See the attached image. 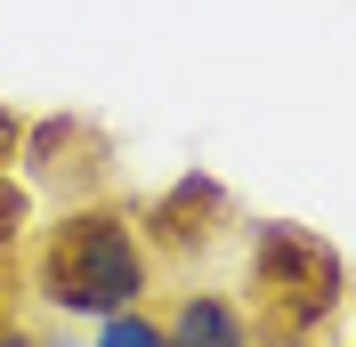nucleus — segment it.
<instances>
[{"mask_svg": "<svg viewBox=\"0 0 356 347\" xmlns=\"http://www.w3.org/2000/svg\"><path fill=\"white\" fill-rule=\"evenodd\" d=\"M251 291H259V307L275 315L284 339H308L348 299V266L324 235L291 226V218H259L251 226Z\"/></svg>", "mask_w": 356, "mask_h": 347, "instance_id": "obj_2", "label": "nucleus"}, {"mask_svg": "<svg viewBox=\"0 0 356 347\" xmlns=\"http://www.w3.org/2000/svg\"><path fill=\"white\" fill-rule=\"evenodd\" d=\"M162 323H170V347H259L251 307L227 291H178Z\"/></svg>", "mask_w": 356, "mask_h": 347, "instance_id": "obj_4", "label": "nucleus"}, {"mask_svg": "<svg viewBox=\"0 0 356 347\" xmlns=\"http://www.w3.org/2000/svg\"><path fill=\"white\" fill-rule=\"evenodd\" d=\"M33 291L65 323H97L113 307H138L154 291V242L113 202H73L33 251Z\"/></svg>", "mask_w": 356, "mask_h": 347, "instance_id": "obj_1", "label": "nucleus"}, {"mask_svg": "<svg viewBox=\"0 0 356 347\" xmlns=\"http://www.w3.org/2000/svg\"><path fill=\"white\" fill-rule=\"evenodd\" d=\"M49 347H89V339H65V331H49Z\"/></svg>", "mask_w": 356, "mask_h": 347, "instance_id": "obj_9", "label": "nucleus"}, {"mask_svg": "<svg viewBox=\"0 0 356 347\" xmlns=\"http://www.w3.org/2000/svg\"><path fill=\"white\" fill-rule=\"evenodd\" d=\"M17 153H24V113H17V105H0V170H8Z\"/></svg>", "mask_w": 356, "mask_h": 347, "instance_id": "obj_7", "label": "nucleus"}, {"mask_svg": "<svg viewBox=\"0 0 356 347\" xmlns=\"http://www.w3.org/2000/svg\"><path fill=\"white\" fill-rule=\"evenodd\" d=\"M24 226H33V186L0 170V259H8V251L24 242Z\"/></svg>", "mask_w": 356, "mask_h": 347, "instance_id": "obj_6", "label": "nucleus"}, {"mask_svg": "<svg viewBox=\"0 0 356 347\" xmlns=\"http://www.w3.org/2000/svg\"><path fill=\"white\" fill-rule=\"evenodd\" d=\"M219 218H227V186L211 170H186V178H170L154 202H146V242L154 251H202V242L219 235Z\"/></svg>", "mask_w": 356, "mask_h": 347, "instance_id": "obj_3", "label": "nucleus"}, {"mask_svg": "<svg viewBox=\"0 0 356 347\" xmlns=\"http://www.w3.org/2000/svg\"><path fill=\"white\" fill-rule=\"evenodd\" d=\"M89 347H170V323H162L154 307H113V315H97L89 323Z\"/></svg>", "mask_w": 356, "mask_h": 347, "instance_id": "obj_5", "label": "nucleus"}, {"mask_svg": "<svg viewBox=\"0 0 356 347\" xmlns=\"http://www.w3.org/2000/svg\"><path fill=\"white\" fill-rule=\"evenodd\" d=\"M0 347H49V331H33V323H0Z\"/></svg>", "mask_w": 356, "mask_h": 347, "instance_id": "obj_8", "label": "nucleus"}]
</instances>
